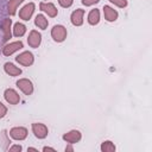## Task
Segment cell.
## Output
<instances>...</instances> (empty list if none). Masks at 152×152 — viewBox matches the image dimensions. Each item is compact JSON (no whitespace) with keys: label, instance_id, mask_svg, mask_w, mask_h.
<instances>
[{"label":"cell","instance_id":"cell-1","mask_svg":"<svg viewBox=\"0 0 152 152\" xmlns=\"http://www.w3.org/2000/svg\"><path fill=\"white\" fill-rule=\"evenodd\" d=\"M66 28L63 26V25H55L52 28H51V37L55 42L57 43H62L65 40L66 38Z\"/></svg>","mask_w":152,"mask_h":152},{"label":"cell","instance_id":"cell-2","mask_svg":"<svg viewBox=\"0 0 152 152\" xmlns=\"http://www.w3.org/2000/svg\"><path fill=\"white\" fill-rule=\"evenodd\" d=\"M24 48V44L21 40H18V42H12V43H8V44H5L1 49V53L4 56H11L12 53H14L15 51H19L20 49Z\"/></svg>","mask_w":152,"mask_h":152},{"label":"cell","instance_id":"cell-3","mask_svg":"<svg viewBox=\"0 0 152 152\" xmlns=\"http://www.w3.org/2000/svg\"><path fill=\"white\" fill-rule=\"evenodd\" d=\"M15 61L20 64V65H24V66H30L33 64L34 62V56L32 52L30 51H24L21 53H19L17 57H15Z\"/></svg>","mask_w":152,"mask_h":152},{"label":"cell","instance_id":"cell-4","mask_svg":"<svg viewBox=\"0 0 152 152\" xmlns=\"http://www.w3.org/2000/svg\"><path fill=\"white\" fill-rule=\"evenodd\" d=\"M32 132L34 134L36 138L38 139H44L48 137V133H49V129L46 127V125L42 124V122H33L32 124Z\"/></svg>","mask_w":152,"mask_h":152},{"label":"cell","instance_id":"cell-5","mask_svg":"<svg viewBox=\"0 0 152 152\" xmlns=\"http://www.w3.org/2000/svg\"><path fill=\"white\" fill-rule=\"evenodd\" d=\"M17 87L27 96L33 93V84L28 78H19L17 81Z\"/></svg>","mask_w":152,"mask_h":152},{"label":"cell","instance_id":"cell-6","mask_svg":"<svg viewBox=\"0 0 152 152\" xmlns=\"http://www.w3.org/2000/svg\"><path fill=\"white\" fill-rule=\"evenodd\" d=\"M10 137L14 140H18V141H21L24 139H26L27 137V129L25 127H21V126H18V127H13L10 129Z\"/></svg>","mask_w":152,"mask_h":152},{"label":"cell","instance_id":"cell-7","mask_svg":"<svg viewBox=\"0 0 152 152\" xmlns=\"http://www.w3.org/2000/svg\"><path fill=\"white\" fill-rule=\"evenodd\" d=\"M34 8H36V5H34L33 2L26 4V5L19 11V18L23 19V20H25V21L30 20L31 17H32V14H33V12H34Z\"/></svg>","mask_w":152,"mask_h":152},{"label":"cell","instance_id":"cell-8","mask_svg":"<svg viewBox=\"0 0 152 152\" xmlns=\"http://www.w3.org/2000/svg\"><path fill=\"white\" fill-rule=\"evenodd\" d=\"M63 140L64 141H66L68 144H76V142H78L81 139H82V133L80 132V131H77V129H71V131H69L68 133H65V134H63Z\"/></svg>","mask_w":152,"mask_h":152},{"label":"cell","instance_id":"cell-9","mask_svg":"<svg viewBox=\"0 0 152 152\" xmlns=\"http://www.w3.org/2000/svg\"><path fill=\"white\" fill-rule=\"evenodd\" d=\"M40 43H42V34H40V32H38L37 30L30 31L28 37H27V44L31 48L37 49L40 45Z\"/></svg>","mask_w":152,"mask_h":152},{"label":"cell","instance_id":"cell-10","mask_svg":"<svg viewBox=\"0 0 152 152\" xmlns=\"http://www.w3.org/2000/svg\"><path fill=\"white\" fill-rule=\"evenodd\" d=\"M4 97H5V100H6L10 104H18V103L20 102V96H19V94H18L14 89H12V88H7V89L5 90Z\"/></svg>","mask_w":152,"mask_h":152},{"label":"cell","instance_id":"cell-11","mask_svg":"<svg viewBox=\"0 0 152 152\" xmlns=\"http://www.w3.org/2000/svg\"><path fill=\"white\" fill-rule=\"evenodd\" d=\"M39 8L40 11L45 12L49 17L51 18H55L57 14H58V10L56 8V6L52 4V2H45V1H42L39 4Z\"/></svg>","mask_w":152,"mask_h":152},{"label":"cell","instance_id":"cell-12","mask_svg":"<svg viewBox=\"0 0 152 152\" xmlns=\"http://www.w3.org/2000/svg\"><path fill=\"white\" fill-rule=\"evenodd\" d=\"M11 25H12V19L10 18H5L2 20V32H4V37H2V44L5 45L8 39L12 37L11 33Z\"/></svg>","mask_w":152,"mask_h":152},{"label":"cell","instance_id":"cell-13","mask_svg":"<svg viewBox=\"0 0 152 152\" xmlns=\"http://www.w3.org/2000/svg\"><path fill=\"white\" fill-rule=\"evenodd\" d=\"M83 15H84V10L77 8L75 10L71 15H70V21L74 26H81L83 24Z\"/></svg>","mask_w":152,"mask_h":152},{"label":"cell","instance_id":"cell-14","mask_svg":"<svg viewBox=\"0 0 152 152\" xmlns=\"http://www.w3.org/2000/svg\"><path fill=\"white\" fill-rule=\"evenodd\" d=\"M103 17H104V19L107 20V21H115L116 19H118V17H119V13H118V11L116 10H114L113 7H110V6H108V5H104L103 6Z\"/></svg>","mask_w":152,"mask_h":152},{"label":"cell","instance_id":"cell-15","mask_svg":"<svg viewBox=\"0 0 152 152\" xmlns=\"http://www.w3.org/2000/svg\"><path fill=\"white\" fill-rule=\"evenodd\" d=\"M4 70H5V72L7 74V75H10V76H19L20 74H21V69L20 68H18V66H15L13 63H11V62H6L5 64H4Z\"/></svg>","mask_w":152,"mask_h":152},{"label":"cell","instance_id":"cell-16","mask_svg":"<svg viewBox=\"0 0 152 152\" xmlns=\"http://www.w3.org/2000/svg\"><path fill=\"white\" fill-rule=\"evenodd\" d=\"M23 2H24V0H8L7 1V13L10 15H14L17 13L18 6Z\"/></svg>","mask_w":152,"mask_h":152},{"label":"cell","instance_id":"cell-17","mask_svg":"<svg viewBox=\"0 0 152 152\" xmlns=\"http://www.w3.org/2000/svg\"><path fill=\"white\" fill-rule=\"evenodd\" d=\"M88 23L90 24V25H97L99 24V21H100V11L97 10V8H94V10H91L90 12H89V14H88Z\"/></svg>","mask_w":152,"mask_h":152},{"label":"cell","instance_id":"cell-18","mask_svg":"<svg viewBox=\"0 0 152 152\" xmlns=\"http://www.w3.org/2000/svg\"><path fill=\"white\" fill-rule=\"evenodd\" d=\"M34 25H36L38 28H40V30H45V28L48 27V25H49V21H48V19L45 18V15H43V14H37L36 18H34Z\"/></svg>","mask_w":152,"mask_h":152},{"label":"cell","instance_id":"cell-19","mask_svg":"<svg viewBox=\"0 0 152 152\" xmlns=\"http://www.w3.org/2000/svg\"><path fill=\"white\" fill-rule=\"evenodd\" d=\"M10 142H11V141H10L7 131H6V129H2L1 133H0V146H1V148H2L4 151L8 150V147H10Z\"/></svg>","mask_w":152,"mask_h":152},{"label":"cell","instance_id":"cell-20","mask_svg":"<svg viewBox=\"0 0 152 152\" xmlns=\"http://www.w3.org/2000/svg\"><path fill=\"white\" fill-rule=\"evenodd\" d=\"M26 32V26L23 23H15L13 26V36L14 37H23Z\"/></svg>","mask_w":152,"mask_h":152},{"label":"cell","instance_id":"cell-21","mask_svg":"<svg viewBox=\"0 0 152 152\" xmlns=\"http://www.w3.org/2000/svg\"><path fill=\"white\" fill-rule=\"evenodd\" d=\"M101 151L102 152H114L115 151V145L110 140H104L101 144Z\"/></svg>","mask_w":152,"mask_h":152},{"label":"cell","instance_id":"cell-22","mask_svg":"<svg viewBox=\"0 0 152 152\" xmlns=\"http://www.w3.org/2000/svg\"><path fill=\"white\" fill-rule=\"evenodd\" d=\"M7 13V1L6 0H0V27L2 25V20L6 18Z\"/></svg>","mask_w":152,"mask_h":152},{"label":"cell","instance_id":"cell-23","mask_svg":"<svg viewBox=\"0 0 152 152\" xmlns=\"http://www.w3.org/2000/svg\"><path fill=\"white\" fill-rule=\"evenodd\" d=\"M109 1L120 8H125L127 6V0H109Z\"/></svg>","mask_w":152,"mask_h":152},{"label":"cell","instance_id":"cell-24","mask_svg":"<svg viewBox=\"0 0 152 152\" xmlns=\"http://www.w3.org/2000/svg\"><path fill=\"white\" fill-rule=\"evenodd\" d=\"M58 4H59L62 7L68 8V7H70V6L74 4V0H58Z\"/></svg>","mask_w":152,"mask_h":152},{"label":"cell","instance_id":"cell-25","mask_svg":"<svg viewBox=\"0 0 152 152\" xmlns=\"http://www.w3.org/2000/svg\"><path fill=\"white\" fill-rule=\"evenodd\" d=\"M6 114H7V107L2 102H0V119H2Z\"/></svg>","mask_w":152,"mask_h":152},{"label":"cell","instance_id":"cell-26","mask_svg":"<svg viewBox=\"0 0 152 152\" xmlns=\"http://www.w3.org/2000/svg\"><path fill=\"white\" fill-rule=\"evenodd\" d=\"M100 0H82V4L84 6H93L95 4H97Z\"/></svg>","mask_w":152,"mask_h":152},{"label":"cell","instance_id":"cell-27","mask_svg":"<svg viewBox=\"0 0 152 152\" xmlns=\"http://www.w3.org/2000/svg\"><path fill=\"white\" fill-rule=\"evenodd\" d=\"M21 150H23V147H21L20 145H13V146H10V147H8V151H10V152H14V151L20 152Z\"/></svg>","mask_w":152,"mask_h":152},{"label":"cell","instance_id":"cell-28","mask_svg":"<svg viewBox=\"0 0 152 152\" xmlns=\"http://www.w3.org/2000/svg\"><path fill=\"white\" fill-rule=\"evenodd\" d=\"M43 151H44V152H46V151H52V152H55L56 150H55L53 147H49V146H44V147H43Z\"/></svg>","mask_w":152,"mask_h":152},{"label":"cell","instance_id":"cell-29","mask_svg":"<svg viewBox=\"0 0 152 152\" xmlns=\"http://www.w3.org/2000/svg\"><path fill=\"white\" fill-rule=\"evenodd\" d=\"M69 151H70V152H72V151H74V147L71 146V144H69V145L65 147V152H69Z\"/></svg>","mask_w":152,"mask_h":152},{"label":"cell","instance_id":"cell-30","mask_svg":"<svg viewBox=\"0 0 152 152\" xmlns=\"http://www.w3.org/2000/svg\"><path fill=\"white\" fill-rule=\"evenodd\" d=\"M27 151H38V148H36V147H28Z\"/></svg>","mask_w":152,"mask_h":152}]
</instances>
